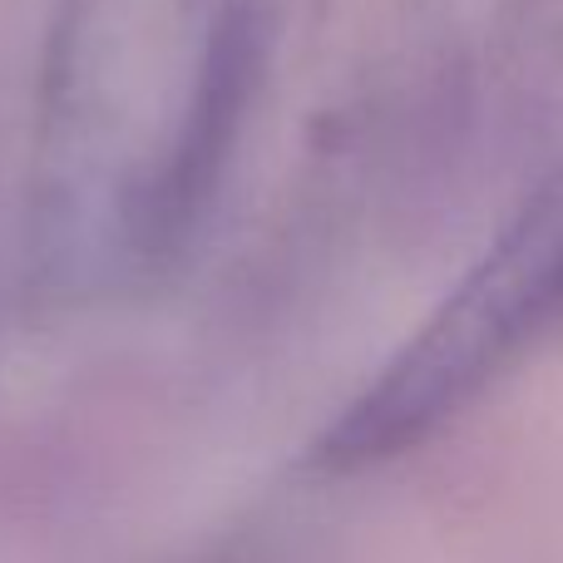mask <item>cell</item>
I'll use <instances>...</instances> for the list:
<instances>
[{
  "instance_id": "7a4b0ae2",
  "label": "cell",
  "mask_w": 563,
  "mask_h": 563,
  "mask_svg": "<svg viewBox=\"0 0 563 563\" xmlns=\"http://www.w3.org/2000/svg\"><path fill=\"white\" fill-rule=\"evenodd\" d=\"M243 0H59L25 178L40 287L109 301L208 233Z\"/></svg>"
},
{
  "instance_id": "6da1fadb",
  "label": "cell",
  "mask_w": 563,
  "mask_h": 563,
  "mask_svg": "<svg viewBox=\"0 0 563 563\" xmlns=\"http://www.w3.org/2000/svg\"><path fill=\"white\" fill-rule=\"evenodd\" d=\"M475 154L450 0H243L208 228L336 247L426 213Z\"/></svg>"
},
{
  "instance_id": "277c9868",
  "label": "cell",
  "mask_w": 563,
  "mask_h": 563,
  "mask_svg": "<svg viewBox=\"0 0 563 563\" xmlns=\"http://www.w3.org/2000/svg\"><path fill=\"white\" fill-rule=\"evenodd\" d=\"M525 184L563 154V0H505L475 59V154Z\"/></svg>"
},
{
  "instance_id": "3957f363",
  "label": "cell",
  "mask_w": 563,
  "mask_h": 563,
  "mask_svg": "<svg viewBox=\"0 0 563 563\" xmlns=\"http://www.w3.org/2000/svg\"><path fill=\"white\" fill-rule=\"evenodd\" d=\"M559 336L563 154L515 184L505 223L396 356L336 410L311 445V465L356 475L410 455Z\"/></svg>"
}]
</instances>
